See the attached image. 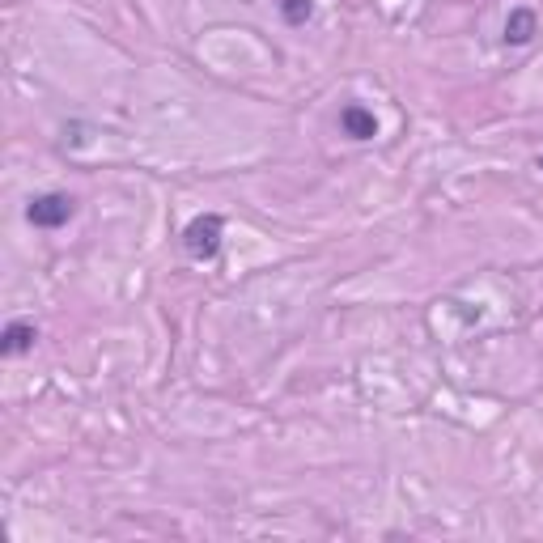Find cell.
<instances>
[{"label": "cell", "mask_w": 543, "mask_h": 543, "mask_svg": "<svg viewBox=\"0 0 543 543\" xmlns=\"http://www.w3.org/2000/svg\"><path fill=\"white\" fill-rule=\"evenodd\" d=\"M221 238H225V217H221V213H200V217L187 221V230H183V251L204 264V259H217Z\"/></svg>", "instance_id": "6da1fadb"}, {"label": "cell", "mask_w": 543, "mask_h": 543, "mask_svg": "<svg viewBox=\"0 0 543 543\" xmlns=\"http://www.w3.org/2000/svg\"><path fill=\"white\" fill-rule=\"evenodd\" d=\"M73 213H77V200L68 191H43V196H34L26 204V221L34 230H60V225L73 221Z\"/></svg>", "instance_id": "7a4b0ae2"}, {"label": "cell", "mask_w": 543, "mask_h": 543, "mask_svg": "<svg viewBox=\"0 0 543 543\" xmlns=\"http://www.w3.org/2000/svg\"><path fill=\"white\" fill-rule=\"evenodd\" d=\"M340 128L348 140H374L378 136V119L370 107H361V102H348V107L340 111Z\"/></svg>", "instance_id": "3957f363"}, {"label": "cell", "mask_w": 543, "mask_h": 543, "mask_svg": "<svg viewBox=\"0 0 543 543\" xmlns=\"http://www.w3.org/2000/svg\"><path fill=\"white\" fill-rule=\"evenodd\" d=\"M34 340H39V327L26 323V319H13L5 327V340H0V353H5V357H22V353H30V348H34Z\"/></svg>", "instance_id": "277c9868"}, {"label": "cell", "mask_w": 543, "mask_h": 543, "mask_svg": "<svg viewBox=\"0 0 543 543\" xmlns=\"http://www.w3.org/2000/svg\"><path fill=\"white\" fill-rule=\"evenodd\" d=\"M535 34H539V17L531 9H514L510 17H505V43L510 47H527Z\"/></svg>", "instance_id": "5b68a950"}, {"label": "cell", "mask_w": 543, "mask_h": 543, "mask_svg": "<svg viewBox=\"0 0 543 543\" xmlns=\"http://www.w3.org/2000/svg\"><path fill=\"white\" fill-rule=\"evenodd\" d=\"M280 17H285V26H306L314 17V0H276Z\"/></svg>", "instance_id": "8992f818"}, {"label": "cell", "mask_w": 543, "mask_h": 543, "mask_svg": "<svg viewBox=\"0 0 543 543\" xmlns=\"http://www.w3.org/2000/svg\"><path fill=\"white\" fill-rule=\"evenodd\" d=\"M539 170H543V157H539Z\"/></svg>", "instance_id": "52a82bcc"}]
</instances>
